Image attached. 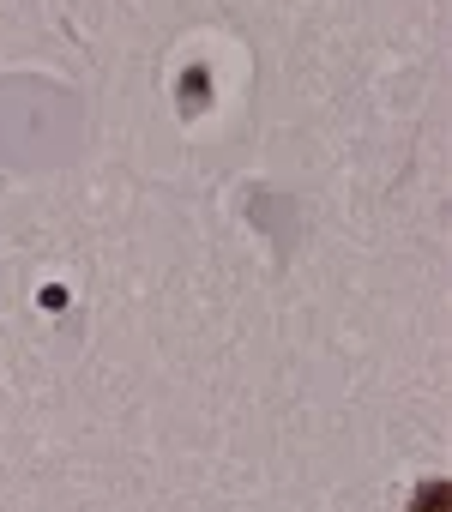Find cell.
<instances>
[{"label": "cell", "mask_w": 452, "mask_h": 512, "mask_svg": "<svg viewBox=\"0 0 452 512\" xmlns=\"http://www.w3.org/2000/svg\"><path fill=\"white\" fill-rule=\"evenodd\" d=\"M410 512H452V488L446 482H422L416 500H410Z\"/></svg>", "instance_id": "obj_1"}]
</instances>
